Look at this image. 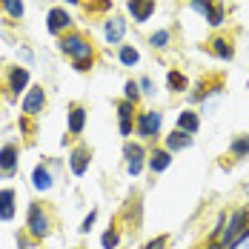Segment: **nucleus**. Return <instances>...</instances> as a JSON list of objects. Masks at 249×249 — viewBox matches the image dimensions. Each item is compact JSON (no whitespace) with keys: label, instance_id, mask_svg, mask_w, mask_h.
I'll use <instances>...</instances> for the list:
<instances>
[{"label":"nucleus","instance_id":"obj_1","mask_svg":"<svg viewBox=\"0 0 249 249\" xmlns=\"http://www.w3.org/2000/svg\"><path fill=\"white\" fill-rule=\"evenodd\" d=\"M247 232H249V209H235V212H232V218H229L226 226H224V235H221L224 249H229L238 238H244Z\"/></svg>","mask_w":249,"mask_h":249},{"label":"nucleus","instance_id":"obj_2","mask_svg":"<svg viewBox=\"0 0 249 249\" xmlns=\"http://www.w3.org/2000/svg\"><path fill=\"white\" fill-rule=\"evenodd\" d=\"M160 124H163V115H160L158 109H149V112L138 115V121H135V126H138V135H141V138H146V141L158 138Z\"/></svg>","mask_w":249,"mask_h":249},{"label":"nucleus","instance_id":"obj_3","mask_svg":"<svg viewBox=\"0 0 249 249\" xmlns=\"http://www.w3.org/2000/svg\"><path fill=\"white\" fill-rule=\"evenodd\" d=\"M60 49L66 52V54H72L77 60H92V43H86L80 35H66L63 40H60Z\"/></svg>","mask_w":249,"mask_h":249},{"label":"nucleus","instance_id":"obj_4","mask_svg":"<svg viewBox=\"0 0 249 249\" xmlns=\"http://www.w3.org/2000/svg\"><path fill=\"white\" fill-rule=\"evenodd\" d=\"M29 232H32L35 238H46V235H49V215H46L37 203L29 206Z\"/></svg>","mask_w":249,"mask_h":249},{"label":"nucleus","instance_id":"obj_5","mask_svg":"<svg viewBox=\"0 0 249 249\" xmlns=\"http://www.w3.org/2000/svg\"><path fill=\"white\" fill-rule=\"evenodd\" d=\"M126 169L129 175H141L143 172V163H146V149L141 146V143H126Z\"/></svg>","mask_w":249,"mask_h":249},{"label":"nucleus","instance_id":"obj_6","mask_svg":"<svg viewBox=\"0 0 249 249\" xmlns=\"http://www.w3.org/2000/svg\"><path fill=\"white\" fill-rule=\"evenodd\" d=\"M126 9L135 18V23H146L155 12V0H126Z\"/></svg>","mask_w":249,"mask_h":249},{"label":"nucleus","instance_id":"obj_7","mask_svg":"<svg viewBox=\"0 0 249 249\" xmlns=\"http://www.w3.org/2000/svg\"><path fill=\"white\" fill-rule=\"evenodd\" d=\"M43 103H46L43 86H32V89L26 92V98H23V112L26 115H37V112H43Z\"/></svg>","mask_w":249,"mask_h":249},{"label":"nucleus","instance_id":"obj_8","mask_svg":"<svg viewBox=\"0 0 249 249\" xmlns=\"http://www.w3.org/2000/svg\"><path fill=\"white\" fill-rule=\"evenodd\" d=\"M118 121H121V135L129 138L135 129V103H129V100L118 103Z\"/></svg>","mask_w":249,"mask_h":249},{"label":"nucleus","instance_id":"obj_9","mask_svg":"<svg viewBox=\"0 0 249 249\" xmlns=\"http://www.w3.org/2000/svg\"><path fill=\"white\" fill-rule=\"evenodd\" d=\"M72 26V18H69V12L66 9H52L49 18H46V29H49L52 35H57V32H63V29H69Z\"/></svg>","mask_w":249,"mask_h":249},{"label":"nucleus","instance_id":"obj_10","mask_svg":"<svg viewBox=\"0 0 249 249\" xmlns=\"http://www.w3.org/2000/svg\"><path fill=\"white\" fill-rule=\"evenodd\" d=\"M103 32H106V40H109V43H121L124 35H126V20L124 18H109Z\"/></svg>","mask_w":249,"mask_h":249},{"label":"nucleus","instance_id":"obj_11","mask_svg":"<svg viewBox=\"0 0 249 249\" xmlns=\"http://www.w3.org/2000/svg\"><path fill=\"white\" fill-rule=\"evenodd\" d=\"M146 163H149L152 172H166V169H169V163H172V152H169V149H155L149 155V160H146Z\"/></svg>","mask_w":249,"mask_h":249},{"label":"nucleus","instance_id":"obj_12","mask_svg":"<svg viewBox=\"0 0 249 249\" xmlns=\"http://www.w3.org/2000/svg\"><path fill=\"white\" fill-rule=\"evenodd\" d=\"M189 146H192V135H186L180 129H175L172 135H166V149L169 152H180V149H189Z\"/></svg>","mask_w":249,"mask_h":249},{"label":"nucleus","instance_id":"obj_13","mask_svg":"<svg viewBox=\"0 0 249 249\" xmlns=\"http://www.w3.org/2000/svg\"><path fill=\"white\" fill-rule=\"evenodd\" d=\"M15 218V189H0V221Z\"/></svg>","mask_w":249,"mask_h":249},{"label":"nucleus","instance_id":"obj_14","mask_svg":"<svg viewBox=\"0 0 249 249\" xmlns=\"http://www.w3.org/2000/svg\"><path fill=\"white\" fill-rule=\"evenodd\" d=\"M69 163H72V172L75 175H86V169H89V149L86 146H77L72 152V158H69Z\"/></svg>","mask_w":249,"mask_h":249},{"label":"nucleus","instance_id":"obj_15","mask_svg":"<svg viewBox=\"0 0 249 249\" xmlns=\"http://www.w3.org/2000/svg\"><path fill=\"white\" fill-rule=\"evenodd\" d=\"M15 166H18V146L15 143H6L0 149V169L3 172H15Z\"/></svg>","mask_w":249,"mask_h":249},{"label":"nucleus","instance_id":"obj_16","mask_svg":"<svg viewBox=\"0 0 249 249\" xmlns=\"http://www.w3.org/2000/svg\"><path fill=\"white\" fill-rule=\"evenodd\" d=\"M178 129L186 132V135H195L200 129V118L195 112H180V115H178Z\"/></svg>","mask_w":249,"mask_h":249},{"label":"nucleus","instance_id":"obj_17","mask_svg":"<svg viewBox=\"0 0 249 249\" xmlns=\"http://www.w3.org/2000/svg\"><path fill=\"white\" fill-rule=\"evenodd\" d=\"M9 86H12L15 95H20L26 86H29V69H23V66L12 69V75H9Z\"/></svg>","mask_w":249,"mask_h":249},{"label":"nucleus","instance_id":"obj_18","mask_svg":"<svg viewBox=\"0 0 249 249\" xmlns=\"http://www.w3.org/2000/svg\"><path fill=\"white\" fill-rule=\"evenodd\" d=\"M212 52H215V57H221V60H232V57H235V46H232L229 37H215V40H212Z\"/></svg>","mask_w":249,"mask_h":249},{"label":"nucleus","instance_id":"obj_19","mask_svg":"<svg viewBox=\"0 0 249 249\" xmlns=\"http://www.w3.org/2000/svg\"><path fill=\"white\" fill-rule=\"evenodd\" d=\"M83 126H86V109L83 106H72L69 109V132L72 135H80Z\"/></svg>","mask_w":249,"mask_h":249},{"label":"nucleus","instance_id":"obj_20","mask_svg":"<svg viewBox=\"0 0 249 249\" xmlns=\"http://www.w3.org/2000/svg\"><path fill=\"white\" fill-rule=\"evenodd\" d=\"M32 183H35V189H40V192H46L52 189V175L46 166H35V172H32Z\"/></svg>","mask_w":249,"mask_h":249},{"label":"nucleus","instance_id":"obj_21","mask_svg":"<svg viewBox=\"0 0 249 249\" xmlns=\"http://www.w3.org/2000/svg\"><path fill=\"white\" fill-rule=\"evenodd\" d=\"M166 86H169V92H186L189 80H186V75H183V72H178V69H172V72L166 75Z\"/></svg>","mask_w":249,"mask_h":249},{"label":"nucleus","instance_id":"obj_22","mask_svg":"<svg viewBox=\"0 0 249 249\" xmlns=\"http://www.w3.org/2000/svg\"><path fill=\"white\" fill-rule=\"evenodd\" d=\"M118 60H121L124 66H135V63L141 60V52L135 49V46H129V43H124V46L118 49Z\"/></svg>","mask_w":249,"mask_h":249},{"label":"nucleus","instance_id":"obj_23","mask_svg":"<svg viewBox=\"0 0 249 249\" xmlns=\"http://www.w3.org/2000/svg\"><path fill=\"white\" fill-rule=\"evenodd\" d=\"M229 152H232L235 158H247V155H249V135L235 138V141H232V146H229Z\"/></svg>","mask_w":249,"mask_h":249},{"label":"nucleus","instance_id":"obj_24","mask_svg":"<svg viewBox=\"0 0 249 249\" xmlns=\"http://www.w3.org/2000/svg\"><path fill=\"white\" fill-rule=\"evenodd\" d=\"M169 37H172L169 29H158V32L149 37V43L155 46V49H163V46H169Z\"/></svg>","mask_w":249,"mask_h":249},{"label":"nucleus","instance_id":"obj_25","mask_svg":"<svg viewBox=\"0 0 249 249\" xmlns=\"http://www.w3.org/2000/svg\"><path fill=\"white\" fill-rule=\"evenodd\" d=\"M100 244H103V249H118L121 235H118L115 229H106V232H103V238H100Z\"/></svg>","mask_w":249,"mask_h":249},{"label":"nucleus","instance_id":"obj_26","mask_svg":"<svg viewBox=\"0 0 249 249\" xmlns=\"http://www.w3.org/2000/svg\"><path fill=\"white\" fill-rule=\"evenodd\" d=\"M0 3L12 18H23V0H0Z\"/></svg>","mask_w":249,"mask_h":249},{"label":"nucleus","instance_id":"obj_27","mask_svg":"<svg viewBox=\"0 0 249 249\" xmlns=\"http://www.w3.org/2000/svg\"><path fill=\"white\" fill-rule=\"evenodd\" d=\"M124 89H126V92H124L126 98H124V100H129V103H138V98H141V86H138L135 80H129Z\"/></svg>","mask_w":249,"mask_h":249},{"label":"nucleus","instance_id":"obj_28","mask_svg":"<svg viewBox=\"0 0 249 249\" xmlns=\"http://www.w3.org/2000/svg\"><path fill=\"white\" fill-rule=\"evenodd\" d=\"M189 3H192V9H195L198 15H203V18H209V12H212V6H215L212 0H189Z\"/></svg>","mask_w":249,"mask_h":249},{"label":"nucleus","instance_id":"obj_29","mask_svg":"<svg viewBox=\"0 0 249 249\" xmlns=\"http://www.w3.org/2000/svg\"><path fill=\"white\" fill-rule=\"evenodd\" d=\"M224 18H226V12H224V6H212V12H209V23L212 26H224Z\"/></svg>","mask_w":249,"mask_h":249},{"label":"nucleus","instance_id":"obj_30","mask_svg":"<svg viewBox=\"0 0 249 249\" xmlns=\"http://www.w3.org/2000/svg\"><path fill=\"white\" fill-rule=\"evenodd\" d=\"M95 221H98V212L92 209V212H89V215L83 218V224H80V232H89V229H92V224H95Z\"/></svg>","mask_w":249,"mask_h":249},{"label":"nucleus","instance_id":"obj_31","mask_svg":"<svg viewBox=\"0 0 249 249\" xmlns=\"http://www.w3.org/2000/svg\"><path fill=\"white\" fill-rule=\"evenodd\" d=\"M163 247H166V235H160V238H155V241L146 244V249H163Z\"/></svg>","mask_w":249,"mask_h":249},{"label":"nucleus","instance_id":"obj_32","mask_svg":"<svg viewBox=\"0 0 249 249\" xmlns=\"http://www.w3.org/2000/svg\"><path fill=\"white\" fill-rule=\"evenodd\" d=\"M89 66H92V60H77V63H75V69H77V72H86Z\"/></svg>","mask_w":249,"mask_h":249},{"label":"nucleus","instance_id":"obj_33","mask_svg":"<svg viewBox=\"0 0 249 249\" xmlns=\"http://www.w3.org/2000/svg\"><path fill=\"white\" fill-rule=\"evenodd\" d=\"M138 86H141L143 92H152V80H149V77H141V83H138Z\"/></svg>","mask_w":249,"mask_h":249},{"label":"nucleus","instance_id":"obj_34","mask_svg":"<svg viewBox=\"0 0 249 249\" xmlns=\"http://www.w3.org/2000/svg\"><path fill=\"white\" fill-rule=\"evenodd\" d=\"M18 247H20V249H32V244H29V241H23V238H18Z\"/></svg>","mask_w":249,"mask_h":249},{"label":"nucleus","instance_id":"obj_35","mask_svg":"<svg viewBox=\"0 0 249 249\" xmlns=\"http://www.w3.org/2000/svg\"><path fill=\"white\" fill-rule=\"evenodd\" d=\"M66 3H72V6H77V3H80V0H66Z\"/></svg>","mask_w":249,"mask_h":249}]
</instances>
